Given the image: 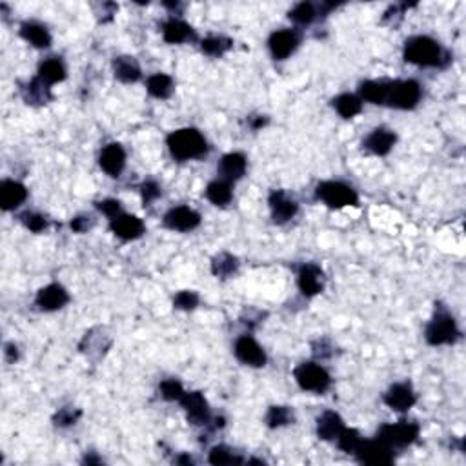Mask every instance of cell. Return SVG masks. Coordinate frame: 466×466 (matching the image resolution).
<instances>
[{"mask_svg": "<svg viewBox=\"0 0 466 466\" xmlns=\"http://www.w3.org/2000/svg\"><path fill=\"white\" fill-rule=\"evenodd\" d=\"M162 35L166 42L169 44H180V42H186V40L195 39V33L192 30V26H188L186 22L179 19H169L166 24L162 26Z\"/></svg>", "mask_w": 466, "mask_h": 466, "instance_id": "obj_23", "label": "cell"}, {"mask_svg": "<svg viewBox=\"0 0 466 466\" xmlns=\"http://www.w3.org/2000/svg\"><path fill=\"white\" fill-rule=\"evenodd\" d=\"M232 183L224 179L214 180L206 188V197L215 204V206H226L232 201Z\"/></svg>", "mask_w": 466, "mask_h": 466, "instance_id": "obj_28", "label": "cell"}, {"mask_svg": "<svg viewBox=\"0 0 466 466\" xmlns=\"http://www.w3.org/2000/svg\"><path fill=\"white\" fill-rule=\"evenodd\" d=\"M209 463L215 466H223V465H241L243 459L237 457L233 454L230 448L226 447H215L214 450L209 451Z\"/></svg>", "mask_w": 466, "mask_h": 466, "instance_id": "obj_35", "label": "cell"}, {"mask_svg": "<svg viewBox=\"0 0 466 466\" xmlns=\"http://www.w3.org/2000/svg\"><path fill=\"white\" fill-rule=\"evenodd\" d=\"M115 77L120 82H137L140 79V68L133 57H119L113 62Z\"/></svg>", "mask_w": 466, "mask_h": 466, "instance_id": "obj_25", "label": "cell"}, {"mask_svg": "<svg viewBox=\"0 0 466 466\" xmlns=\"http://www.w3.org/2000/svg\"><path fill=\"white\" fill-rule=\"evenodd\" d=\"M339 448L342 451H346V454H353V451L357 450L359 442H361V437H359L357 430H352V428H344L341 431V436L337 437Z\"/></svg>", "mask_w": 466, "mask_h": 466, "instance_id": "obj_37", "label": "cell"}, {"mask_svg": "<svg viewBox=\"0 0 466 466\" xmlns=\"http://www.w3.org/2000/svg\"><path fill=\"white\" fill-rule=\"evenodd\" d=\"M100 168L104 169L106 174L111 177H119L122 174L126 164V151L120 144H108L102 151H100Z\"/></svg>", "mask_w": 466, "mask_h": 466, "instance_id": "obj_14", "label": "cell"}, {"mask_svg": "<svg viewBox=\"0 0 466 466\" xmlns=\"http://www.w3.org/2000/svg\"><path fill=\"white\" fill-rule=\"evenodd\" d=\"M201 223V215L195 209L188 208V206H179V208L169 209L166 217H164V224L169 230H177V232H189L195 230Z\"/></svg>", "mask_w": 466, "mask_h": 466, "instance_id": "obj_10", "label": "cell"}, {"mask_svg": "<svg viewBox=\"0 0 466 466\" xmlns=\"http://www.w3.org/2000/svg\"><path fill=\"white\" fill-rule=\"evenodd\" d=\"M390 82L384 80H368L361 84V97L372 104H386Z\"/></svg>", "mask_w": 466, "mask_h": 466, "instance_id": "obj_24", "label": "cell"}, {"mask_svg": "<svg viewBox=\"0 0 466 466\" xmlns=\"http://www.w3.org/2000/svg\"><path fill=\"white\" fill-rule=\"evenodd\" d=\"M90 226H91L90 217H84V215H82V217H77V218H73V221H71V230H73V232H77V233L86 232V230L90 228Z\"/></svg>", "mask_w": 466, "mask_h": 466, "instance_id": "obj_45", "label": "cell"}, {"mask_svg": "<svg viewBox=\"0 0 466 466\" xmlns=\"http://www.w3.org/2000/svg\"><path fill=\"white\" fill-rule=\"evenodd\" d=\"M270 208L275 223H286L297 214V203L288 197L284 192H273L270 195Z\"/></svg>", "mask_w": 466, "mask_h": 466, "instance_id": "obj_18", "label": "cell"}, {"mask_svg": "<svg viewBox=\"0 0 466 466\" xmlns=\"http://www.w3.org/2000/svg\"><path fill=\"white\" fill-rule=\"evenodd\" d=\"M79 417H80L79 410H73V408L66 407L62 408V410H59V413L55 416V425H59V427H68V425H73Z\"/></svg>", "mask_w": 466, "mask_h": 466, "instance_id": "obj_41", "label": "cell"}, {"mask_svg": "<svg viewBox=\"0 0 466 466\" xmlns=\"http://www.w3.org/2000/svg\"><path fill=\"white\" fill-rule=\"evenodd\" d=\"M68 301H70V295L60 284H48L37 293V304L46 312L60 310L62 306H66Z\"/></svg>", "mask_w": 466, "mask_h": 466, "instance_id": "obj_15", "label": "cell"}, {"mask_svg": "<svg viewBox=\"0 0 466 466\" xmlns=\"http://www.w3.org/2000/svg\"><path fill=\"white\" fill-rule=\"evenodd\" d=\"M317 195L330 208H344V206H355L357 204V194L348 184L339 180H328L319 184Z\"/></svg>", "mask_w": 466, "mask_h": 466, "instance_id": "obj_3", "label": "cell"}, {"mask_svg": "<svg viewBox=\"0 0 466 466\" xmlns=\"http://www.w3.org/2000/svg\"><path fill=\"white\" fill-rule=\"evenodd\" d=\"M20 35L24 37L30 44H33L35 48H48L51 44V37L48 33L44 26L37 24V22H26L20 28Z\"/></svg>", "mask_w": 466, "mask_h": 466, "instance_id": "obj_26", "label": "cell"}, {"mask_svg": "<svg viewBox=\"0 0 466 466\" xmlns=\"http://www.w3.org/2000/svg\"><path fill=\"white\" fill-rule=\"evenodd\" d=\"M184 410L188 413V421L194 422V425H206L209 419V412H208V402L203 397V393L198 392H189L184 393L183 399Z\"/></svg>", "mask_w": 466, "mask_h": 466, "instance_id": "obj_13", "label": "cell"}, {"mask_svg": "<svg viewBox=\"0 0 466 466\" xmlns=\"http://www.w3.org/2000/svg\"><path fill=\"white\" fill-rule=\"evenodd\" d=\"M174 304L175 308H179V310H194V308L198 304V295L195 292L184 290V292H179L175 295Z\"/></svg>", "mask_w": 466, "mask_h": 466, "instance_id": "obj_40", "label": "cell"}, {"mask_svg": "<svg viewBox=\"0 0 466 466\" xmlns=\"http://www.w3.org/2000/svg\"><path fill=\"white\" fill-rule=\"evenodd\" d=\"M299 288L306 297H313L323 290V270L315 264H304L299 272Z\"/></svg>", "mask_w": 466, "mask_h": 466, "instance_id": "obj_17", "label": "cell"}, {"mask_svg": "<svg viewBox=\"0 0 466 466\" xmlns=\"http://www.w3.org/2000/svg\"><path fill=\"white\" fill-rule=\"evenodd\" d=\"M97 208L102 212V214H106L108 217L115 218L117 215H120V203L119 201H113V198H106V201H100L99 204H97Z\"/></svg>", "mask_w": 466, "mask_h": 466, "instance_id": "obj_44", "label": "cell"}, {"mask_svg": "<svg viewBox=\"0 0 466 466\" xmlns=\"http://www.w3.org/2000/svg\"><path fill=\"white\" fill-rule=\"evenodd\" d=\"M237 270V259L230 253H218L217 257L212 261V272L217 277H228Z\"/></svg>", "mask_w": 466, "mask_h": 466, "instance_id": "obj_32", "label": "cell"}, {"mask_svg": "<svg viewBox=\"0 0 466 466\" xmlns=\"http://www.w3.org/2000/svg\"><path fill=\"white\" fill-rule=\"evenodd\" d=\"M421 100V86L416 80L390 82L386 104L397 109H412Z\"/></svg>", "mask_w": 466, "mask_h": 466, "instance_id": "obj_5", "label": "cell"}, {"mask_svg": "<svg viewBox=\"0 0 466 466\" xmlns=\"http://www.w3.org/2000/svg\"><path fill=\"white\" fill-rule=\"evenodd\" d=\"M168 148L177 160L198 159L208 151L204 137L194 128H183L169 133Z\"/></svg>", "mask_w": 466, "mask_h": 466, "instance_id": "obj_1", "label": "cell"}, {"mask_svg": "<svg viewBox=\"0 0 466 466\" xmlns=\"http://www.w3.org/2000/svg\"><path fill=\"white\" fill-rule=\"evenodd\" d=\"M417 436H419V427H417L416 422L399 421L395 425H384L381 431H379L377 439L388 445L390 448H401L407 447V445H412L417 439Z\"/></svg>", "mask_w": 466, "mask_h": 466, "instance_id": "obj_7", "label": "cell"}, {"mask_svg": "<svg viewBox=\"0 0 466 466\" xmlns=\"http://www.w3.org/2000/svg\"><path fill=\"white\" fill-rule=\"evenodd\" d=\"M384 402L395 412H407L416 404V393L407 382H397L386 392Z\"/></svg>", "mask_w": 466, "mask_h": 466, "instance_id": "obj_12", "label": "cell"}, {"mask_svg": "<svg viewBox=\"0 0 466 466\" xmlns=\"http://www.w3.org/2000/svg\"><path fill=\"white\" fill-rule=\"evenodd\" d=\"M218 171L223 175V179L228 180V183L241 179L246 171V157L243 153L224 155L221 166H218Z\"/></svg>", "mask_w": 466, "mask_h": 466, "instance_id": "obj_22", "label": "cell"}, {"mask_svg": "<svg viewBox=\"0 0 466 466\" xmlns=\"http://www.w3.org/2000/svg\"><path fill=\"white\" fill-rule=\"evenodd\" d=\"M457 337H459V330L450 313L442 310L436 312L427 328V341L434 346H439V344H451Z\"/></svg>", "mask_w": 466, "mask_h": 466, "instance_id": "obj_4", "label": "cell"}, {"mask_svg": "<svg viewBox=\"0 0 466 466\" xmlns=\"http://www.w3.org/2000/svg\"><path fill=\"white\" fill-rule=\"evenodd\" d=\"M140 192H142V201L144 204L153 203L155 198L160 195V186L155 180H146V183L140 186Z\"/></svg>", "mask_w": 466, "mask_h": 466, "instance_id": "obj_42", "label": "cell"}, {"mask_svg": "<svg viewBox=\"0 0 466 466\" xmlns=\"http://www.w3.org/2000/svg\"><path fill=\"white\" fill-rule=\"evenodd\" d=\"M395 133L386 128H377L364 140V148L375 155H386L395 144Z\"/></svg>", "mask_w": 466, "mask_h": 466, "instance_id": "obj_20", "label": "cell"}, {"mask_svg": "<svg viewBox=\"0 0 466 466\" xmlns=\"http://www.w3.org/2000/svg\"><path fill=\"white\" fill-rule=\"evenodd\" d=\"M160 392L166 401H180L184 395L183 384L175 379H168V381H162L160 384Z\"/></svg>", "mask_w": 466, "mask_h": 466, "instance_id": "obj_39", "label": "cell"}, {"mask_svg": "<svg viewBox=\"0 0 466 466\" xmlns=\"http://www.w3.org/2000/svg\"><path fill=\"white\" fill-rule=\"evenodd\" d=\"M26 197H28V192L17 180H4L0 184V204L6 212L19 208L20 204L26 201Z\"/></svg>", "mask_w": 466, "mask_h": 466, "instance_id": "obj_19", "label": "cell"}, {"mask_svg": "<svg viewBox=\"0 0 466 466\" xmlns=\"http://www.w3.org/2000/svg\"><path fill=\"white\" fill-rule=\"evenodd\" d=\"M201 48H203L204 53L212 55V57H221L232 48V40L226 39V37H208V39L203 40Z\"/></svg>", "mask_w": 466, "mask_h": 466, "instance_id": "obj_34", "label": "cell"}, {"mask_svg": "<svg viewBox=\"0 0 466 466\" xmlns=\"http://www.w3.org/2000/svg\"><path fill=\"white\" fill-rule=\"evenodd\" d=\"M404 59L417 66H439L442 60V50L430 37H413L407 40Z\"/></svg>", "mask_w": 466, "mask_h": 466, "instance_id": "obj_2", "label": "cell"}, {"mask_svg": "<svg viewBox=\"0 0 466 466\" xmlns=\"http://www.w3.org/2000/svg\"><path fill=\"white\" fill-rule=\"evenodd\" d=\"M174 91V80L164 73H155L148 79V93L155 99H168Z\"/></svg>", "mask_w": 466, "mask_h": 466, "instance_id": "obj_30", "label": "cell"}, {"mask_svg": "<svg viewBox=\"0 0 466 466\" xmlns=\"http://www.w3.org/2000/svg\"><path fill=\"white\" fill-rule=\"evenodd\" d=\"M333 104H335V109L339 111V115L344 117V119H352V117H355L357 113H361L362 109L361 99L352 93L339 95L337 99L333 100Z\"/></svg>", "mask_w": 466, "mask_h": 466, "instance_id": "obj_31", "label": "cell"}, {"mask_svg": "<svg viewBox=\"0 0 466 466\" xmlns=\"http://www.w3.org/2000/svg\"><path fill=\"white\" fill-rule=\"evenodd\" d=\"M24 99L28 100V104H46L51 99L50 84H46L40 77H35L26 86Z\"/></svg>", "mask_w": 466, "mask_h": 466, "instance_id": "obj_27", "label": "cell"}, {"mask_svg": "<svg viewBox=\"0 0 466 466\" xmlns=\"http://www.w3.org/2000/svg\"><path fill=\"white\" fill-rule=\"evenodd\" d=\"M108 346H109V341L104 342V335H95V332L86 333L84 341H82V344H80L82 352L90 353V355L95 352V350H100V352L104 353V350Z\"/></svg>", "mask_w": 466, "mask_h": 466, "instance_id": "obj_38", "label": "cell"}, {"mask_svg": "<svg viewBox=\"0 0 466 466\" xmlns=\"http://www.w3.org/2000/svg\"><path fill=\"white\" fill-rule=\"evenodd\" d=\"M270 51H272L273 59L275 60H284L288 59L290 55L295 51L299 44V37L295 31L292 30H281L275 31L272 37H270Z\"/></svg>", "mask_w": 466, "mask_h": 466, "instance_id": "obj_11", "label": "cell"}, {"mask_svg": "<svg viewBox=\"0 0 466 466\" xmlns=\"http://www.w3.org/2000/svg\"><path fill=\"white\" fill-rule=\"evenodd\" d=\"M357 459L364 465H390L393 461L392 448L382 441H361L357 450L353 451Z\"/></svg>", "mask_w": 466, "mask_h": 466, "instance_id": "obj_8", "label": "cell"}, {"mask_svg": "<svg viewBox=\"0 0 466 466\" xmlns=\"http://www.w3.org/2000/svg\"><path fill=\"white\" fill-rule=\"evenodd\" d=\"M17 355H19V353H17V346L8 344V346H6V359H8L10 362H13L17 359Z\"/></svg>", "mask_w": 466, "mask_h": 466, "instance_id": "obj_46", "label": "cell"}, {"mask_svg": "<svg viewBox=\"0 0 466 466\" xmlns=\"http://www.w3.org/2000/svg\"><path fill=\"white\" fill-rule=\"evenodd\" d=\"M293 421V413L288 407H272L266 413V422L270 428L286 427Z\"/></svg>", "mask_w": 466, "mask_h": 466, "instance_id": "obj_33", "label": "cell"}, {"mask_svg": "<svg viewBox=\"0 0 466 466\" xmlns=\"http://www.w3.org/2000/svg\"><path fill=\"white\" fill-rule=\"evenodd\" d=\"M22 221H24V224L31 230V232L35 233L42 232V230L46 228V218L39 214H26L24 217H22Z\"/></svg>", "mask_w": 466, "mask_h": 466, "instance_id": "obj_43", "label": "cell"}, {"mask_svg": "<svg viewBox=\"0 0 466 466\" xmlns=\"http://www.w3.org/2000/svg\"><path fill=\"white\" fill-rule=\"evenodd\" d=\"M295 379L299 386L306 392L324 393L330 386V375L323 366L315 362H303L301 366L295 368Z\"/></svg>", "mask_w": 466, "mask_h": 466, "instance_id": "obj_6", "label": "cell"}, {"mask_svg": "<svg viewBox=\"0 0 466 466\" xmlns=\"http://www.w3.org/2000/svg\"><path fill=\"white\" fill-rule=\"evenodd\" d=\"M111 230L117 237L124 239V241H131V239L140 237L144 233V224L139 217L135 215H124L120 214L115 218H111Z\"/></svg>", "mask_w": 466, "mask_h": 466, "instance_id": "obj_16", "label": "cell"}, {"mask_svg": "<svg viewBox=\"0 0 466 466\" xmlns=\"http://www.w3.org/2000/svg\"><path fill=\"white\" fill-rule=\"evenodd\" d=\"M344 428L346 427H344V422H342L339 413L324 412L317 421V436L324 439V441H335Z\"/></svg>", "mask_w": 466, "mask_h": 466, "instance_id": "obj_21", "label": "cell"}, {"mask_svg": "<svg viewBox=\"0 0 466 466\" xmlns=\"http://www.w3.org/2000/svg\"><path fill=\"white\" fill-rule=\"evenodd\" d=\"M235 355H237L239 361L248 364V366L259 368L266 364V353H264L263 348L259 346V342L250 335H243V337L237 339Z\"/></svg>", "mask_w": 466, "mask_h": 466, "instance_id": "obj_9", "label": "cell"}, {"mask_svg": "<svg viewBox=\"0 0 466 466\" xmlns=\"http://www.w3.org/2000/svg\"><path fill=\"white\" fill-rule=\"evenodd\" d=\"M317 17V11H315V6L310 4V2H301L290 11V19L297 24H310L313 22V19Z\"/></svg>", "mask_w": 466, "mask_h": 466, "instance_id": "obj_36", "label": "cell"}, {"mask_svg": "<svg viewBox=\"0 0 466 466\" xmlns=\"http://www.w3.org/2000/svg\"><path fill=\"white\" fill-rule=\"evenodd\" d=\"M39 77L44 80L46 84H55L66 79V68L59 59H48L42 62L39 68Z\"/></svg>", "mask_w": 466, "mask_h": 466, "instance_id": "obj_29", "label": "cell"}]
</instances>
